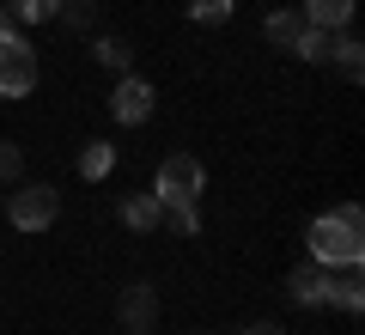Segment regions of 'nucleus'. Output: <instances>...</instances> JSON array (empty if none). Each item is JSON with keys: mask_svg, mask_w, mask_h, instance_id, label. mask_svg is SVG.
<instances>
[{"mask_svg": "<svg viewBox=\"0 0 365 335\" xmlns=\"http://www.w3.org/2000/svg\"><path fill=\"white\" fill-rule=\"evenodd\" d=\"M237 335H287V329H280V323H274V317H256V323H244V329H237Z\"/></svg>", "mask_w": 365, "mask_h": 335, "instance_id": "21", "label": "nucleus"}, {"mask_svg": "<svg viewBox=\"0 0 365 335\" xmlns=\"http://www.w3.org/2000/svg\"><path fill=\"white\" fill-rule=\"evenodd\" d=\"M6 25H13V13H6V0H0V31H6Z\"/></svg>", "mask_w": 365, "mask_h": 335, "instance_id": "22", "label": "nucleus"}, {"mask_svg": "<svg viewBox=\"0 0 365 335\" xmlns=\"http://www.w3.org/2000/svg\"><path fill=\"white\" fill-rule=\"evenodd\" d=\"M153 195L165 207H189V201H201L207 195V171H201V159H189V153H165L158 159V171H153Z\"/></svg>", "mask_w": 365, "mask_h": 335, "instance_id": "3", "label": "nucleus"}, {"mask_svg": "<svg viewBox=\"0 0 365 335\" xmlns=\"http://www.w3.org/2000/svg\"><path fill=\"white\" fill-rule=\"evenodd\" d=\"M329 49H335L329 61L341 67V79H359V74H365V43L353 37V25H347V31H335V37H329Z\"/></svg>", "mask_w": 365, "mask_h": 335, "instance_id": "11", "label": "nucleus"}, {"mask_svg": "<svg viewBox=\"0 0 365 335\" xmlns=\"http://www.w3.org/2000/svg\"><path fill=\"white\" fill-rule=\"evenodd\" d=\"M91 55H98L110 74H134V43L116 37V31H98V37H91Z\"/></svg>", "mask_w": 365, "mask_h": 335, "instance_id": "10", "label": "nucleus"}, {"mask_svg": "<svg viewBox=\"0 0 365 335\" xmlns=\"http://www.w3.org/2000/svg\"><path fill=\"white\" fill-rule=\"evenodd\" d=\"M329 305H335V311H347V317H359V311H365L359 269H335V281H329Z\"/></svg>", "mask_w": 365, "mask_h": 335, "instance_id": "12", "label": "nucleus"}, {"mask_svg": "<svg viewBox=\"0 0 365 335\" xmlns=\"http://www.w3.org/2000/svg\"><path fill=\"white\" fill-rule=\"evenodd\" d=\"M329 37H335V31H317V25H304L299 37H292V49H287V55H299L304 67H329V55H335V49H329Z\"/></svg>", "mask_w": 365, "mask_h": 335, "instance_id": "14", "label": "nucleus"}, {"mask_svg": "<svg viewBox=\"0 0 365 335\" xmlns=\"http://www.w3.org/2000/svg\"><path fill=\"white\" fill-rule=\"evenodd\" d=\"M37 49H31V37L19 25L0 31V98H31L37 91Z\"/></svg>", "mask_w": 365, "mask_h": 335, "instance_id": "4", "label": "nucleus"}, {"mask_svg": "<svg viewBox=\"0 0 365 335\" xmlns=\"http://www.w3.org/2000/svg\"><path fill=\"white\" fill-rule=\"evenodd\" d=\"M329 281H335V269H317V262L304 256L299 269H287V299L299 311H329Z\"/></svg>", "mask_w": 365, "mask_h": 335, "instance_id": "7", "label": "nucleus"}, {"mask_svg": "<svg viewBox=\"0 0 365 335\" xmlns=\"http://www.w3.org/2000/svg\"><path fill=\"white\" fill-rule=\"evenodd\" d=\"M110 171H116V146H110V141H86V146H79V177H86V183H104Z\"/></svg>", "mask_w": 365, "mask_h": 335, "instance_id": "15", "label": "nucleus"}, {"mask_svg": "<svg viewBox=\"0 0 365 335\" xmlns=\"http://www.w3.org/2000/svg\"><path fill=\"white\" fill-rule=\"evenodd\" d=\"M116 329H122V335H153V329H158V293H153V281L122 286V299H116Z\"/></svg>", "mask_w": 365, "mask_h": 335, "instance_id": "6", "label": "nucleus"}, {"mask_svg": "<svg viewBox=\"0 0 365 335\" xmlns=\"http://www.w3.org/2000/svg\"><path fill=\"white\" fill-rule=\"evenodd\" d=\"M153 110H158L153 79H140V74H116V91H110V116H116L122 129H140V122H153Z\"/></svg>", "mask_w": 365, "mask_h": 335, "instance_id": "5", "label": "nucleus"}, {"mask_svg": "<svg viewBox=\"0 0 365 335\" xmlns=\"http://www.w3.org/2000/svg\"><path fill=\"white\" fill-rule=\"evenodd\" d=\"M0 201H6V195H0Z\"/></svg>", "mask_w": 365, "mask_h": 335, "instance_id": "24", "label": "nucleus"}, {"mask_svg": "<svg viewBox=\"0 0 365 335\" xmlns=\"http://www.w3.org/2000/svg\"><path fill=\"white\" fill-rule=\"evenodd\" d=\"M116 219H122V226H128V232H158V226H165V201H158V195L153 189H134V195H122V201H116Z\"/></svg>", "mask_w": 365, "mask_h": 335, "instance_id": "8", "label": "nucleus"}, {"mask_svg": "<svg viewBox=\"0 0 365 335\" xmlns=\"http://www.w3.org/2000/svg\"><path fill=\"white\" fill-rule=\"evenodd\" d=\"M0 214L13 219L19 232H49L61 219V189L55 183H13V195L0 201Z\"/></svg>", "mask_w": 365, "mask_h": 335, "instance_id": "2", "label": "nucleus"}, {"mask_svg": "<svg viewBox=\"0 0 365 335\" xmlns=\"http://www.w3.org/2000/svg\"><path fill=\"white\" fill-rule=\"evenodd\" d=\"M304 256L317 269H359L365 262V214L359 201H341L329 214H311L304 226Z\"/></svg>", "mask_w": 365, "mask_h": 335, "instance_id": "1", "label": "nucleus"}, {"mask_svg": "<svg viewBox=\"0 0 365 335\" xmlns=\"http://www.w3.org/2000/svg\"><path fill=\"white\" fill-rule=\"evenodd\" d=\"M0 183H25V146L0 141Z\"/></svg>", "mask_w": 365, "mask_h": 335, "instance_id": "20", "label": "nucleus"}, {"mask_svg": "<svg viewBox=\"0 0 365 335\" xmlns=\"http://www.w3.org/2000/svg\"><path fill=\"white\" fill-rule=\"evenodd\" d=\"M55 25H67V31H91V25H98V6H91V0H61Z\"/></svg>", "mask_w": 365, "mask_h": 335, "instance_id": "18", "label": "nucleus"}, {"mask_svg": "<svg viewBox=\"0 0 365 335\" xmlns=\"http://www.w3.org/2000/svg\"><path fill=\"white\" fill-rule=\"evenodd\" d=\"M182 6H189L195 25H232V13H237V0H182Z\"/></svg>", "mask_w": 365, "mask_h": 335, "instance_id": "17", "label": "nucleus"}, {"mask_svg": "<svg viewBox=\"0 0 365 335\" xmlns=\"http://www.w3.org/2000/svg\"><path fill=\"white\" fill-rule=\"evenodd\" d=\"M116 335H122V329H116Z\"/></svg>", "mask_w": 365, "mask_h": 335, "instance_id": "26", "label": "nucleus"}, {"mask_svg": "<svg viewBox=\"0 0 365 335\" xmlns=\"http://www.w3.org/2000/svg\"><path fill=\"white\" fill-rule=\"evenodd\" d=\"M195 335H213V329H195Z\"/></svg>", "mask_w": 365, "mask_h": 335, "instance_id": "23", "label": "nucleus"}, {"mask_svg": "<svg viewBox=\"0 0 365 335\" xmlns=\"http://www.w3.org/2000/svg\"><path fill=\"white\" fill-rule=\"evenodd\" d=\"M165 226L177 238H201V201H189V207H165Z\"/></svg>", "mask_w": 365, "mask_h": 335, "instance_id": "19", "label": "nucleus"}, {"mask_svg": "<svg viewBox=\"0 0 365 335\" xmlns=\"http://www.w3.org/2000/svg\"><path fill=\"white\" fill-rule=\"evenodd\" d=\"M91 6H98V0H91Z\"/></svg>", "mask_w": 365, "mask_h": 335, "instance_id": "25", "label": "nucleus"}, {"mask_svg": "<svg viewBox=\"0 0 365 335\" xmlns=\"http://www.w3.org/2000/svg\"><path fill=\"white\" fill-rule=\"evenodd\" d=\"M353 13H359V0H304V6H299V19L317 25V31H347Z\"/></svg>", "mask_w": 365, "mask_h": 335, "instance_id": "9", "label": "nucleus"}, {"mask_svg": "<svg viewBox=\"0 0 365 335\" xmlns=\"http://www.w3.org/2000/svg\"><path fill=\"white\" fill-rule=\"evenodd\" d=\"M6 13H13V25H55L61 0H6Z\"/></svg>", "mask_w": 365, "mask_h": 335, "instance_id": "16", "label": "nucleus"}, {"mask_svg": "<svg viewBox=\"0 0 365 335\" xmlns=\"http://www.w3.org/2000/svg\"><path fill=\"white\" fill-rule=\"evenodd\" d=\"M304 31V19H299V6H274V13H262V37L274 43V49H292V37Z\"/></svg>", "mask_w": 365, "mask_h": 335, "instance_id": "13", "label": "nucleus"}]
</instances>
